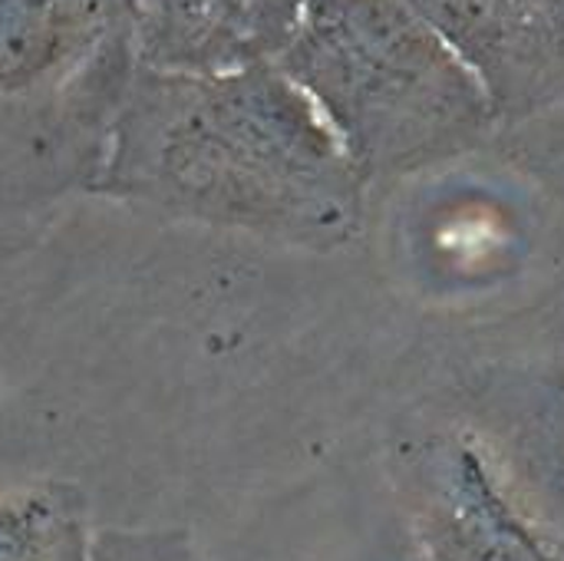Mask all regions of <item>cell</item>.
<instances>
[{
	"instance_id": "5",
	"label": "cell",
	"mask_w": 564,
	"mask_h": 561,
	"mask_svg": "<svg viewBox=\"0 0 564 561\" xmlns=\"http://www.w3.org/2000/svg\"><path fill=\"white\" fill-rule=\"evenodd\" d=\"M142 69L218 76L278 63L304 0H129Z\"/></svg>"
},
{
	"instance_id": "7",
	"label": "cell",
	"mask_w": 564,
	"mask_h": 561,
	"mask_svg": "<svg viewBox=\"0 0 564 561\" xmlns=\"http://www.w3.org/2000/svg\"><path fill=\"white\" fill-rule=\"evenodd\" d=\"M89 561H215L185 529H102Z\"/></svg>"
},
{
	"instance_id": "2",
	"label": "cell",
	"mask_w": 564,
	"mask_h": 561,
	"mask_svg": "<svg viewBox=\"0 0 564 561\" xmlns=\"http://www.w3.org/2000/svg\"><path fill=\"white\" fill-rule=\"evenodd\" d=\"M135 69L129 0H0V265L96 192Z\"/></svg>"
},
{
	"instance_id": "6",
	"label": "cell",
	"mask_w": 564,
	"mask_h": 561,
	"mask_svg": "<svg viewBox=\"0 0 564 561\" xmlns=\"http://www.w3.org/2000/svg\"><path fill=\"white\" fill-rule=\"evenodd\" d=\"M89 499L66 479H0V561H89Z\"/></svg>"
},
{
	"instance_id": "1",
	"label": "cell",
	"mask_w": 564,
	"mask_h": 561,
	"mask_svg": "<svg viewBox=\"0 0 564 561\" xmlns=\"http://www.w3.org/2000/svg\"><path fill=\"white\" fill-rule=\"evenodd\" d=\"M93 195L205 228L327 245L354 225L357 165L278 63L218 76L139 66Z\"/></svg>"
},
{
	"instance_id": "4",
	"label": "cell",
	"mask_w": 564,
	"mask_h": 561,
	"mask_svg": "<svg viewBox=\"0 0 564 561\" xmlns=\"http://www.w3.org/2000/svg\"><path fill=\"white\" fill-rule=\"evenodd\" d=\"M506 106L564 93V0H403Z\"/></svg>"
},
{
	"instance_id": "3",
	"label": "cell",
	"mask_w": 564,
	"mask_h": 561,
	"mask_svg": "<svg viewBox=\"0 0 564 561\" xmlns=\"http://www.w3.org/2000/svg\"><path fill=\"white\" fill-rule=\"evenodd\" d=\"M278 66L317 103L354 165L413 149L436 116L466 119L482 93L403 0H304Z\"/></svg>"
}]
</instances>
